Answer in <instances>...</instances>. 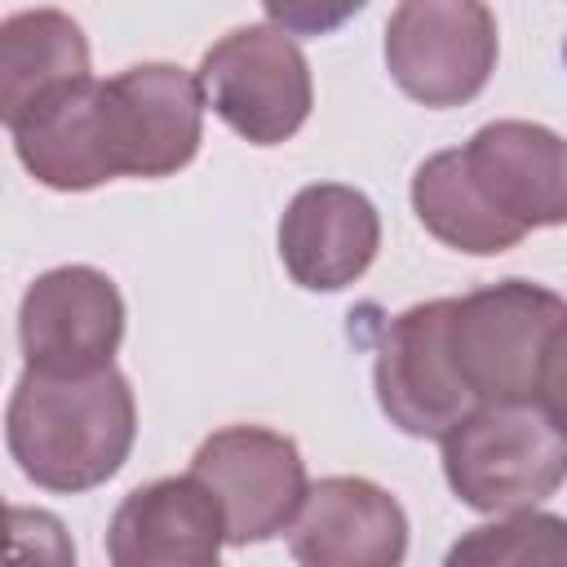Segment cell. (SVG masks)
Wrapping results in <instances>:
<instances>
[{
    "label": "cell",
    "mask_w": 567,
    "mask_h": 567,
    "mask_svg": "<svg viewBox=\"0 0 567 567\" xmlns=\"http://www.w3.org/2000/svg\"><path fill=\"white\" fill-rule=\"evenodd\" d=\"M137 439L133 385L120 368L93 377H40L22 372L9 412L4 443L18 470L44 492H93L120 474Z\"/></svg>",
    "instance_id": "1"
},
{
    "label": "cell",
    "mask_w": 567,
    "mask_h": 567,
    "mask_svg": "<svg viewBox=\"0 0 567 567\" xmlns=\"http://www.w3.org/2000/svg\"><path fill=\"white\" fill-rule=\"evenodd\" d=\"M439 443L447 487L478 514L536 509L567 483V430L540 399L483 403Z\"/></svg>",
    "instance_id": "2"
},
{
    "label": "cell",
    "mask_w": 567,
    "mask_h": 567,
    "mask_svg": "<svg viewBox=\"0 0 567 567\" xmlns=\"http://www.w3.org/2000/svg\"><path fill=\"white\" fill-rule=\"evenodd\" d=\"M567 319V301L532 279H501L452 297L447 346L474 403L536 399L545 350Z\"/></svg>",
    "instance_id": "3"
},
{
    "label": "cell",
    "mask_w": 567,
    "mask_h": 567,
    "mask_svg": "<svg viewBox=\"0 0 567 567\" xmlns=\"http://www.w3.org/2000/svg\"><path fill=\"white\" fill-rule=\"evenodd\" d=\"M199 89L213 115L252 146L288 142L315 106V80L292 31L248 22L221 35L199 62Z\"/></svg>",
    "instance_id": "4"
},
{
    "label": "cell",
    "mask_w": 567,
    "mask_h": 567,
    "mask_svg": "<svg viewBox=\"0 0 567 567\" xmlns=\"http://www.w3.org/2000/svg\"><path fill=\"white\" fill-rule=\"evenodd\" d=\"M385 66L412 102L465 106L496 71V18L478 0H403L385 22Z\"/></svg>",
    "instance_id": "5"
},
{
    "label": "cell",
    "mask_w": 567,
    "mask_h": 567,
    "mask_svg": "<svg viewBox=\"0 0 567 567\" xmlns=\"http://www.w3.org/2000/svg\"><path fill=\"white\" fill-rule=\"evenodd\" d=\"M190 474L217 496L226 545L235 549L288 532L310 492L297 443L266 425H226L208 434L190 456Z\"/></svg>",
    "instance_id": "6"
},
{
    "label": "cell",
    "mask_w": 567,
    "mask_h": 567,
    "mask_svg": "<svg viewBox=\"0 0 567 567\" xmlns=\"http://www.w3.org/2000/svg\"><path fill=\"white\" fill-rule=\"evenodd\" d=\"M27 372L93 377L115 368L124 341V297L97 266H53L35 275L18 306Z\"/></svg>",
    "instance_id": "7"
},
{
    "label": "cell",
    "mask_w": 567,
    "mask_h": 567,
    "mask_svg": "<svg viewBox=\"0 0 567 567\" xmlns=\"http://www.w3.org/2000/svg\"><path fill=\"white\" fill-rule=\"evenodd\" d=\"M447 319H452V297L416 301L385 323L377 346V363H372L377 403L390 416V425H399L412 439H443L478 408L456 372L447 346Z\"/></svg>",
    "instance_id": "8"
},
{
    "label": "cell",
    "mask_w": 567,
    "mask_h": 567,
    "mask_svg": "<svg viewBox=\"0 0 567 567\" xmlns=\"http://www.w3.org/2000/svg\"><path fill=\"white\" fill-rule=\"evenodd\" d=\"M106 128L120 177H173L204 142L199 75L173 62H137L102 80Z\"/></svg>",
    "instance_id": "9"
},
{
    "label": "cell",
    "mask_w": 567,
    "mask_h": 567,
    "mask_svg": "<svg viewBox=\"0 0 567 567\" xmlns=\"http://www.w3.org/2000/svg\"><path fill=\"white\" fill-rule=\"evenodd\" d=\"M288 549L297 567H403L408 514L381 483L332 474L310 483Z\"/></svg>",
    "instance_id": "10"
},
{
    "label": "cell",
    "mask_w": 567,
    "mask_h": 567,
    "mask_svg": "<svg viewBox=\"0 0 567 567\" xmlns=\"http://www.w3.org/2000/svg\"><path fill=\"white\" fill-rule=\"evenodd\" d=\"M221 505L195 474L133 487L106 523L111 567H221Z\"/></svg>",
    "instance_id": "11"
},
{
    "label": "cell",
    "mask_w": 567,
    "mask_h": 567,
    "mask_svg": "<svg viewBox=\"0 0 567 567\" xmlns=\"http://www.w3.org/2000/svg\"><path fill=\"white\" fill-rule=\"evenodd\" d=\"M487 204L518 230L567 226V137L532 120H492L465 146Z\"/></svg>",
    "instance_id": "12"
},
{
    "label": "cell",
    "mask_w": 567,
    "mask_h": 567,
    "mask_svg": "<svg viewBox=\"0 0 567 567\" xmlns=\"http://www.w3.org/2000/svg\"><path fill=\"white\" fill-rule=\"evenodd\" d=\"M381 248L377 204L341 182L301 186L279 217V261L310 292L350 288Z\"/></svg>",
    "instance_id": "13"
},
{
    "label": "cell",
    "mask_w": 567,
    "mask_h": 567,
    "mask_svg": "<svg viewBox=\"0 0 567 567\" xmlns=\"http://www.w3.org/2000/svg\"><path fill=\"white\" fill-rule=\"evenodd\" d=\"M9 137L22 168L49 190H93L120 177L106 128L102 80L93 75L40 93L9 124Z\"/></svg>",
    "instance_id": "14"
},
{
    "label": "cell",
    "mask_w": 567,
    "mask_h": 567,
    "mask_svg": "<svg viewBox=\"0 0 567 567\" xmlns=\"http://www.w3.org/2000/svg\"><path fill=\"white\" fill-rule=\"evenodd\" d=\"M89 75V40L62 9H22L0 22V120L4 128L49 89Z\"/></svg>",
    "instance_id": "15"
},
{
    "label": "cell",
    "mask_w": 567,
    "mask_h": 567,
    "mask_svg": "<svg viewBox=\"0 0 567 567\" xmlns=\"http://www.w3.org/2000/svg\"><path fill=\"white\" fill-rule=\"evenodd\" d=\"M412 213L439 244L470 252V257H496V252L523 244V235H527L487 204V195L478 190V182L465 168L461 146L434 151L412 173Z\"/></svg>",
    "instance_id": "16"
},
{
    "label": "cell",
    "mask_w": 567,
    "mask_h": 567,
    "mask_svg": "<svg viewBox=\"0 0 567 567\" xmlns=\"http://www.w3.org/2000/svg\"><path fill=\"white\" fill-rule=\"evenodd\" d=\"M443 567H567V518L518 509L461 532Z\"/></svg>",
    "instance_id": "17"
},
{
    "label": "cell",
    "mask_w": 567,
    "mask_h": 567,
    "mask_svg": "<svg viewBox=\"0 0 567 567\" xmlns=\"http://www.w3.org/2000/svg\"><path fill=\"white\" fill-rule=\"evenodd\" d=\"M4 540H9L4 567H75L71 532L49 509L9 505V532H4Z\"/></svg>",
    "instance_id": "18"
},
{
    "label": "cell",
    "mask_w": 567,
    "mask_h": 567,
    "mask_svg": "<svg viewBox=\"0 0 567 567\" xmlns=\"http://www.w3.org/2000/svg\"><path fill=\"white\" fill-rule=\"evenodd\" d=\"M536 399L549 408V416L567 430V319L558 323L549 350H545V368H540V390Z\"/></svg>",
    "instance_id": "19"
}]
</instances>
